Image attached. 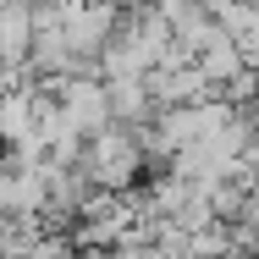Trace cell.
<instances>
[{
	"mask_svg": "<svg viewBox=\"0 0 259 259\" xmlns=\"http://www.w3.org/2000/svg\"><path fill=\"white\" fill-rule=\"evenodd\" d=\"M144 138H138V127H127V121H110L100 127L89 144H83V177L94 182V188H110V193H127L133 182H138V171H144Z\"/></svg>",
	"mask_w": 259,
	"mask_h": 259,
	"instance_id": "6da1fadb",
	"label": "cell"
},
{
	"mask_svg": "<svg viewBox=\"0 0 259 259\" xmlns=\"http://www.w3.org/2000/svg\"><path fill=\"white\" fill-rule=\"evenodd\" d=\"M33 33H39L33 6L0 0V66H22V61L33 55Z\"/></svg>",
	"mask_w": 259,
	"mask_h": 259,
	"instance_id": "7a4b0ae2",
	"label": "cell"
},
{
	"mask_svg": "<svg viewBox=\"0 0 259 259\" xmlns=\"http://www.w3.org/2000/svg\"><path fill=\"white\" fill-rule=\"evenodd\" d=\"M105 89H110V110H116V121H127V127L155 121V94H149V77H105Z\"/></svg>",
	"mask_w": 259,
	"mask_h": 259,
	"instance_id": "3957f363",
	"label": "cell"
},
{
	"mask_svg": "<svg viewBox=\"0 0 259 259\" xmlns=\"http://www.w3.org/2000/svg\"><path fill=\"white\" fill-rule=\"evenodd\" d=\"M215 22L237 39V50L248 55V61H259V6H248V0H232V6H221L215 11Z\"/></svg>",
	"mask_w": 259,
	"mask_h": 259,
	"instance_id": "277c9868",
	"label": "cell"
},
{
	"mask_svg": "<svg viewBox=\"0 0 259 259\" xmlns=\"http://www.w3.org/2000/svg\"><path fill=\"white\" fill-rule=\"evenodd\" d=\"M72 259H110V254H100V248H77Z\"/></svg>",
	"mask_w": 259,
	"mask_h": 259,
	"instance_id": "5b68a950",
	"label": "cell"
},
{
	"mask_svg": "<svg viewBox=\"0 0 259 259\" xmlns=\"http://www.w3.org/2000/svg\"><path fill=\"white\" fill-rule=\"evenodd\" d=\"M22 6H39V0H22Z\"/></svg>",
	"mask_w": 259,
	"mask_h": 259,
	"instance_id": "8992f818",
	"label": "cell"
}]
</instances>
